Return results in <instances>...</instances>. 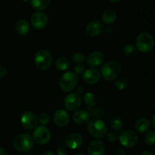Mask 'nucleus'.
Returning a JSON list of instances; mask_svg holds the SVG:
<instances>
[{
    "label": "nucleus",
    "instance_id": "f257e3e1",
    "mask_svg": "<svg viewBox=\"0 0 155 155\" xmlns=\"http://www.w3.org/2000/svg\"><path fill=\"white\" fill-rule=\"evenodd\" d=\"M122 71L121 64L116 61H110L104 64L101 68V77L107 81H113L117 78Z\"/></svg>",
    "mask_w": 155,
    "mask_h": 155
},
{
    "label": "nucleus",
    "instance_id": "f03ea898",
    "mask_svg": "<svg viewBox=\"0 0 155 155\" xmlns=\"http://www.w3.org/2000/svg\"><path fill=\"white\" fill-rule=\"evenodd\" d=\"M154 39L148 32H142L138 35L136 40V48L143 54L149 53L154 49Z\"/></svg>",
    "mask_w": 155,
    "mask_h": 155
},
{
    "label": "nucleus",
    "instance_id": "7ed1b4c3",
    "mask_svg": "<svg viewBox=\"0 0 155 155\" xmlns=\"http://www.w3.org/2000/svg\"><path fill=\"white\" fill-rule=\"evenodd\" d=\"M88 123L87 130L92 137L95 139H103L105 137L107 128L104 121L98 118H93Z\"/></svg>",
    "mask_w": 155,
    "mask_h": 155
},
{
    "label": "nucleus",
    "instance_id": "20e7f679",
    "mask_svg": "<svg viewBox=\"0 0 155 155\" xmlns=\"http://www.w3.org/2000/svg\"><path fill=\"white\" fill-rule=\"evenodd\" d=\"M79 82V78L74 72H68L62 74L59 80V86L64 92H69L77 87Z\"/></svg>",
    "mask_w": 155,
    "mask_h": 155
},
{
    "label": "nucleus",
    "instance_id": "39448f33",
    "mask_svg": "<svg viewBox=\"0 0 155 155\" xmlns=\"http://www.w3.org/2000/svg\"><path fill=\"white\" fill-rule=\"evenodd\" d=\"M34 62L38 69L40 71H46L49 69L52 64V55L46 50H39L35 54Z\"/></svg>",
    "mask_w": 155,
    "mask_h": 155
},
{
    "label": "nucleus",
    "instance_id": "423d86ee",
    "mask_svg": "<svg viewBox=\"0 0 155 155\" xmlns=\"http://www.w3.org/2000/svg\"><path fill=\"white\" fill-rule=\"evenodd\" d=\"M33 139L28 134H20L14 139L13 147L18 151H30L33 147Z\"/></svg>",
    "mask_w": 155,
    "mask_h": 155
},
{
    "label": "nucleus",
    "instance_id": "0eeeda50",
    "mask_svg": "<svg viewBox=\"0 0 155 155\" xmlns=\"http://www.w3.org/2000/svg\"><path fill=\"white\" fill-rule=\"evenodd\" d=\"M118 139L120 143L127 148H134L138 145L139 137L136 133L131 130H124L120 133Z\"/></svg>",
    "mask_w": 155,
    "mask_h": 155
},
{
    "label": "nucleus",
    "instance_id": "6e6552de",
    "mask_svg": "<svg viewBox=\"0 0 155 155\" xmlns=\"http://www.w3.org/2000/svg\"><path fill=\"white\" fill-rule=\"evenodd\" d=\"M51 139V132L44 126L36 127L33 133V139L39 145H45Z\"/></svg>",
    "mask_w": 155,
    "mask_h": 155
},
{
    "label": "nucleus",
    "instance_id": "1a4fd4ad",
    "mask_svg": "<svg viewBox=\"0 0 155 155\" xmlns=\"http://www.w3.org/2000/svg\"><path fill=\"white\" fill-rule=\"evenodd\" d=\"M82 101H83V98H82L81 95L77 92H73L67 95L66 98H64V105L65 108L69 111H75L80 107Z\"/></svg>",
    "mask_w": 155,
    "mask_h": 155
},
{
    "label": "nucleus",
    "instance_id": "9d476101",
    "mask_svg": "<svg viewBox=\"0 0 155 155\" xmlns=\"http://www.w3.org/2000/svg\"><path fill=\"white\" fill-rule=\"evenodd\" d=\"M30 24L36 30H42L48 24V16L44 12H35L30 18Z\"/></svg>",
    "mask_w": 155,
    "mask_h": 155
},
{
    "label": "nucleus",
    "instance_id": "9b49d317",
    "mask_svg": "<svg viewBox=\"0 0 155 155\" xmlns=\"http://www.w3.org/2000/svg\"><path fill=\"white\" fill-rule=\"evenodd\" d=\"M104 25L99 20H93L87 24L86 27V33L89 37H97L103 31Z\"/></svg>",
    "mask_w": 155,
    "mask_h": 155
},
{
    "label": "nucleus",
    "instance_id": "f8f14e48",
    "mask_svg": "<svg viewBox=\"0 0 155 155\" xmlns=\"http://www.w3.org/2000/svg\"><path fill=\"white\" fill-rule=\"evenodd\" d=\"M21 123L27 130H33L37 127L38 118L36 114L32 112H24L21 117Z\"/></svg>",
    "mask_w": 155,
    "mask_h": 155
},
{
    "label": "nucleus",
    "instance_id": "ddd939ff",
    "mask_svg": "<svg viewBox=\"0 0 155 155\" xmlns=\"http://www.w3.org/2000/svg\"><path fill=\"white\" fill-rule=\"evenodd\" d=\"M83 137L82 135L77 133H73L68 135L65 139V144L71 149H77L83 144Z\"/></svg>",
    "mask_w": 155,
    "mask_h": 155
},
{
    "label": "nucleus",
    "instance_id": "4468645a",
    "mask_svg": "<svg viewBox=\"0 0 155 155\" xmlns=\"http://www.w3.org/2000/svg\"><path fill=\"white\" fill-rule=\"evenodd\" d=\"M53 120L56 126L59 127H64L69 123L70 117L66 110L63 109H58L54 112Z\"/></svg>",
    "mask_w": 155,
    "mask_h": 155
},
{
    "label": "nucleus",
    "instance_id": "2eb2a0df",
    "mask_svg": "<svg viewBox=\"0 0 155 155\" xmlns=\"http://www.w3.org/2000/svg\"><path fill=\"white\" fill-rule=\"evenodd\" d=\"M82 77H83V80L85 83L89 85H94L96 84L99 81L101 75H100L98 71L90 68V69L85 70Z\"/></svg>",
    "mask_w": 155,
    "mask_h": 155
},
{
    "label": "nucleus",
    "instance_id": "dca6fc26",
    "mask_svg": "<svg viewBox=\"0 0 155 155\" xmlns=\"http://www.w3.org/2000/svg\"><path fill=\"white\" fill-rule=\"evenodd\" d=\"M105 149L104 144L101 141L96 139L89 143L87 151L89 155H104Z\"/></svg>",
    "mask_w": 155,
    "mask_h": 155
},
{
    "label": "nucleus",
    "instance_id": "f3484780",
    "mask_svg": "<svg viewBox=\"0 0 155 155\" xmlns=\"http://www.w3.org/2000/svg\"><path fill=\"white\" fill-rule=\"evenodd\" d=\"M86 61L89 66L92 68H97L104 62V55L101 51H92L90 54H89Z\"/></svg>",
    "mask_w": 155,
    "mask_h": 155
},
{
    "label": "nucleus",
    "instance_id": "a211bd4d",
    "mask_svg": "<svg viewBox=\"0 0 155 155\" xmlns=\"http://www.w3.org/2000/svg\"><path fill=\"white\" fill-rule=\"evenodd\" d=\"M73 120L75 124L79 125H83V124H87L90 119V115L89 112L84 110H77L75 113L73 114Z\"/></svg>",
    "mask_w": 155,
    "mask_h": 155
},
{
    "label": "nucleus",
    "instance_id": "6ab92c4d",
    "mask_svg": "<svg viewBox=\"0 0 155 155\" xmlns=\"http://www.w3.org/2000/svg\"><path fill=\"white\" fill-rule=\"evenodd\" d=\"M150 124L149 120L145 117H140L136 120V124H135V128L137 133H145L148 131L150 128Z\"/></svg>",
    "mask_w": 155,
    "mask_h": 155
},
{
    "label": "nucleus",
    "instance_id": "aec40b11",
    "mask_svg": "<svg viewBox=\"0 0 155 155\" xmlns=\"http://www.w3.org/2000/svg\"><path fill=\"white\" fill-rule=\"evenodd\" d=\"M15 30L20 36H26L30 31V24L26 20L21 19L15 24Z\"/></svg>",
    "mask_w": 155,
    "mask_h": 155
},
{
    "label": "nucleus",
    "instance_id": "412c9836",
    "mask_svg": "<svg viewBox=\"0 0 155 155\" xmlns=\"http://www.w3.org/2000/svg\"><path fill=\"white\" fill-rule=\"evenodd\" d=\"M101 20H102V22L106 25L113 24L117 20L116 12L111 9H107V10L104 11L101 16Z\"/></svg>",
    "mask_w": 155,
    "mask_h": 155
},
{
    "label": "nucleus",
    "instance_id": "4be33fe9",
    "mask_svg": "<svg viewBox=\"0 0 155 155\" xmlns=\"http://www.w3.org/2000/svg\"><path fill=\"white\" fill-rule=\"evenodd\" d=\"M51 0H31V6L33 8L37 11H42L46 9L51 4Z\"/></svg>",
    "mask_w": 155,
    "mask_h": 155
},
{
    "label": "nucleus",
    "instance_id": "5701e85b",
    "mask_svg": "<svg viewBox=\"0 0 155 155\" xmlns=\"http://www.w3.org/2000/svg\"><path fill=\"white\" fill-rule=\"evenodd\" d=\"M110 125L111 128L115 131H120L124 127V121L120 117L114 115L110 120Z\"/></svg>",
    "mask_w": 155,
    "mask_h": 155
},
{
    "label": "nucleus",
    "instance_id": "b1692460",
    "mask_svg": "<svg viewBox=\"0 0 155 155\" xmlns=\"http://www.w3.org/2000/svg\"><path fill=\"white\" fill-rule=\"evenodd\" d=\"M54 66H55L56 69L58 70V71H64L69 68L70 61L65 57H61L56 60Z\"/></svg>",
    "mask_w": 155,
    "mask_h": 155
},
{
    "label": "nucleus",
    "instance_id": "393cba45",
    "mask_svg": "<svg viewBox=\"0 0 155 155\" xmlns=\"http://www.w3.org/2000/svg\"><path fill=\"white\" fill-rule=\"evenodd\" d=\"M83 101H84L85 104L89 107H94L98 103V98L94 93L87 92L83 95Z\"/></svg>",
    "mask_w": 155,
    "mask_h": 155
},
{
    "label": "nucleus",
    "instance_id": "a878e982",
    "mask_svg": "<svg viewBox=\"0 0 155 155\" xmlns=\"http://www.w3.org/2000/svg\"><path fill=\"white\" fill-rule=\"evenodd\" d=\"M123 53L127 57H133L137 53V49L136 46L132 44H127L123 48Z\"/></svg>",
    "mask_w": 155,
    "mask_h": 155
},
{
    "label": "nucleus",
    "instance_id": "bb28decb",
    "mask_svg": "<svg viewBox=\"0 0 155 155\" xmlns=\"http://www.w3.org/2000/svg\"><path fill=\"white\" fill-rule=\"evenodd\" d=\"M114 85L118 90L123 91L125 90L127 88V86H128V82L124 77H119V78L116 79V80L114 82Z\"/></svg>",
    "mask_w": 155,
    "mask_h": 155
},
{
    "label": "nucleus",
    "instance_id": "cd10ccee",
    "mask_svg": "<svg viewBox=\"0 0 155 155\" xmlns=\"http://www.w3.org/2000/svg\"><path fill=\"white\" fill-rule=\"evenodd\" d=\"M86 56L84 54L80 52H76L71 56V60L76 64H83L86 61Z\"/></svg>",
    "mask_w": 155,
    "mask_h": 155
},
{
    "label": "nucleus",
    "instance_id": "c85d7f7f",
    "mask_svg": "<svg viewBox=\"0 0 155 155\" xmlns=\"http://www.w3.org/2000/svg\"><path fill=\"white\" fill-rule=\"evenodd\" d=\"M145 143L150 146H153L155 144V131L154 130H150L145 136Z\"/></svg>",
    "mask_w": 155,
    "mask_h": 155
},
{
    "label": "nucleus",
    "instance_id": "c756f323",
    "mask_svg": "<svg viewBox=\"0 0 155 155\" xmlns=\"http://www.w3.org/2000/svg\"><path fill=\"white\" fill-rule=\"evenodd\" d=\"M89 114L93 115V116H95V117L98 118V119H100V118H101L104 116V110L101 107H95V108H92V110H91L90 113Z\"/></svg>",
    "mask_w": 155,
    "mask_h": 155
},
{
    "label": "nucleus",
    "instance_id": "7c9ffc66",
    "mask_svg": "<svg viewBox=\"0 0 155 155\" xmlns=\"http://www.w3.org/2000/svg\"><path fill=\"white\" fill-rule=\"evenodd\" d=\"M49 115L47 113H41L39 114V117H38V122L40 123V124H42V126L47 125L49 123Z\"/></svg>",
    "mask_w": 155,
    "mask_h": 155
},
{
    "label": "nucleus",
    "instance_id": "2f4dec72",
    "mask_svg": "<svg viewBox=\"0 0 155 155\" xmlns=\"http://www.w3.org/2000/svg\"><path fill=\"white\" fill-rule=\"evenodd\" d=\"M118 137H119V135H118L117 132H110L107 135V140L110 142H115L116 141H117Z\"/></svg>",
    "mask_w": 155,
    "mask_h": 155
},
{
    "label": "nucleus",
    "instance_id": "473e14b6",
    "mask_svg": "<svg viewBox=\"0 0 155 155\" xmlns=\"http://www.w3.org/2000/svg\"><path fill=\"white\" fill-rule=\"evenodd\" d=\"M74 72L76 74H82L86 70V65L84 64H77L74 66Z\"/></svg>",
    "mask_w": 155,
    "mask_h": 155
},
{
    "label": "nucleus",
    "instance_id": "72a5a7b5",
    "mask_svg": "<svg viewBox=\"0 0 155 155\" xmlns=\"http://www.w3.org/2000/svg\"><path fill=\"white\" fill-rule=\"evenodd\" d=\"M57 155H68V151L64 147H59L57 149Z\"/></svg>",
    "mask_w": 155,
    "mask_h": 155
},
{
    "label": "nucleus",
    "instance_id": "f704fd0d",
    "mask_svg": "<svg viewBox=\"0 0 155 155\" xmlns=\"http://www.w3.org/2000/svg\"><path fill=\"white\" fill-rule=\"evenodd\" d=\"M8 73L7 68L5 66H2V65H0V79L4 78L6 76Z\"/></svg>",
    "mask_w": 155,
    "mask_h": 155
},
{
    "label": "nucleus",
    "instance_id": "c9c22d12",
    "mask_svg": "<svg viewBox=\"0 0 155 155\" xmlns=\"http://www.w3.org/2000/svg\"><path fill=\"white\" fill-rule=\"evenodd\" d=\"M116 155H127V151L124 148H118L117 149Z\"/></svg>",
    "mask_w": 155,
    "mask_h": 155
},
{
    "label": "nucleus",
    "instance_id": "e433bc0d",
    "mask_svg": "<svg viewBox=\"0 0 155 155\" xmlns=\"http://www.w3.org/2000/svg\"><path fill=\"white\" fill-rule=\"evenodd\" d=\"M103 31H104V33H105V34L110 35V33L113 32V29L110 27H104V29H103Z\"/></svg>",
    "mask_w": 155,
    "mask_h": 155
},
{
    "label": "nucleus",
    "instance_id": "4c0bfd02",
    "mask_svg": "<svg viewBox=\"0 0 155 155\" xmlns=\"http://www.w3.org/2000/svg\"><path fill=\"white\" fill-rule=\"evenodd\" d=\"M0 155H7V154H6V151L5 150L4 148H2V147H0Z\"/></svg>",
    "mask_w": 155,
    "mask_h": 155
},
{
    "label": "nucleus",
    "instance_id": "58836bf2",
    "mask_svg": "<svg viewBox=\"0 0 155 155\" xmlns=\"http://www.w3.org/2000/svg\"><path fill=\"white\" fill-rule=\"evenodd\" d=\"M139 155H154V154L151 152V151H143V152L141 153Z\"/></svg>",
    "mask_w": 155,
    "mask_h": 155
},
{
    "label": "nucleus",
    "instance_id": "ea45409f",
    "mask_svg": "<svg viewBox=\"0 0 155 155\" xmlns=\"http://www.w3.org/2000/svg\"><path fill=\"white\" fill-rule=\"evenodd\" d=\"M83 92V87H82V86H79V87L77 88V93L80 94V93Z\"/></svg>",
    "mask_w": 155,
    "mask_h": 155
},
{
    "label": "nucleus",
    "instance_id": "a19ab883",
    "mask_svg": "<svg viewBox=\"0 0 155 155\" xmlns=\"http://www.w3.org/2000/svg\"><path fill=\"white\" fill-rule=\"evenodd\" d=\"M42 155H55V154H54V153L52 152V151H45V152H44Z\"/></svg>",
    "mask_w": 155,
    "mask_h": 155
},
{
    "label": "nucleus",
    "instance_id": "79ce46f5",
    "mask_svg": "<svg viewBox=\"0 0 155 155\" xmlns=\"http://www.w3.org/2000/svg\"><path fill=\"white\" fill-rule=\"evenodd\" d=\"M154 118H155V117L154 116H153L152 117V120H151V121H152V124H151V125H152V127H155V124H154Z\"/></svg>",
    "mask_w": 155,
    "mask_h": 155
},
{
    "label": "nucleus",
    "instance_id": "37998d69",
    "mask_svg": "<svg viewBox=\"0 0 155 155\" xmlns=\"http://www.w3.org/2000/svg\"><path fill=\"white\" fill-rule=\"evenodd\" d=\"M109 1L111 2H113V3H117V2H119L120 0H109Z\"/></svg>",
    "mask_w": 155,
    "mask_h": 155
},
{
    "label": "nucleus",
    "instance_id": "c03bdc74",
    "mask_svg": "<svg viewBox=\"0 0 155 155\" xmlns=\"http://www.w3.org/2000/svg\"><path fill=\"white\" fill-rule=\"evenodd\" d=\"M75 155H86V154H81V153H80V154H75Z\"/></svg>",
    "mask_w": 155,
    "mask_h": 155
},
{
    "label": "nucleus",
    "instance_id": "a18cd8bd",
    "mask_svg": "<svg viewBox=\"0 0 155 155\" xmlns=\"http://www.w3.org/2000/svg\"><path fill=\"white\" fill-rule=\"evenodd\" d=\"M22 1H24V2H28L29 0H22Z\"/></svg>",
    "mask_w": 155,
    "mask_h": 155
}]
</instances>
